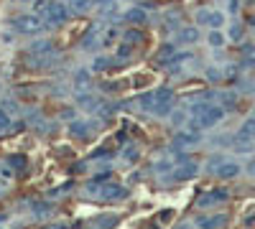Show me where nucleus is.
<instances>
[{"instance_id": "1", "label": "nucleus", "mask_w": 255, "mask_h": 229, "mask_svg": "<svg viewBox=\"0 0 255 229\" xmlns=\"http://www.w3.org/2000/svg\"><path fill=\"white\" fill-rule=\"evenodd\" d=\"M87 196H95L100 201H117V198H125L128 196V189L120 186V183H92L87 189Z\"/></svg>"}, {"instance_id": "2", "label": "nucleus", "mask_w": 255, "mask_h": 229, "mask_svg": "<svg viewBox=\"0 0 255 229\" xmlns=\"http://www.w3.org/2000/svg\"><path fill=\"white\" fill-rule=\"evenodd\" d=\"M10 26H13V31H16V33H23V36H34V33H38V31L43 28L41 15H36V13L16 15V18L10 21Z\"/></svg>"}, {"instance_id": "3", "label": "nucleus", "mask_w": 255, "mask_h": 229, "mask_svg": "<svg viewBox=\"0 0 255 229\" xmlns=\"http://www.w3.org/2000/svg\"><path fill=\"white\" fill-rule=\"evenodd\" d=\"M222 117H224V107L222 104H209L204 112L197 115V120L191 122V128H204V130L207 128H215Z\"/></svg>"}, {"instance_id": "4", "label": "nucleus", "mask_w": 255, "mask_h": 229, "mask_svg": "<svg viewBox=\"0 0 255 229\" xmlns=\"http://www.w3.org/2000/svg\"><path fill=\"white\" fill-rule=\"evenodd\" d=\"M67 18H69V8L64 5V3H51V8H49V13L43 15V26H62V23H67Z\"/></svg>"}, {"instance_id": "5", "label": "nucleus", "mask_w": 255, "mask_h": 229, "mask_svg": "<svg viewBox=\"0 0 255 229\" xmlns=\"http://www.w3.org/2000/svg\"><path fill=\"white\" fill-rule=\"evenodd\" d=\"M219 201H227V191H224V189H215V191L199 196L197 206H199V209H207V206H215V204H219Z\"/></svg>"}, {"instance_id": "6", "label": "nucleus", "mask_w": 255, "mask_h": 229, "mask_svg": "<svg viewBox=\"0 0 255 229\" xmlns=\"http://www.w3.org/2000/svg\"><path fill=\"white\" fill-rule=\"evenodd\" d=\"M174 56H176V46L174 43H163L158 54L153 56V64L156 66H166V64H174Z\"/></svg>"}, {"instance_id": "7", "label": "nucleus", "mask_w": 255, "mask_h": 229, "mask_svg": "<svg viewBox=\"0 0 255 229\" xmlns=\"http://www.w3.org/2000/svg\"><path fill=\"white\" fill-rule=\"evenodd\" d=\"M240 163H235V161H227V163H222L219 168H217V176L222 178V181H230V178H237L240 176Z\"/></svg>"}, {"instance_id": "8", "label": "nucleus", "mask_w": 255, "mask_h": 229, "mask_svg": "<svg viewBox=\"0 0 255 229\" xmlns=\"http://www.w3.org/2000/svg\"><path fill=\"white\" fill-rule=\"evenodd\" d=\"M230 219H227V214H212V217H197V224L199 227H207V229H212V227H224Z\"/></svg>"}, {"instance_id": "9", "label": "nucleus", "mask_w": 255, "mask_h": 229, "mask_svg": "<svg viewBox=\"0 0 255 229\" xmlns=\"http://www.w3.org/2000/svg\"><path fill=\"white\" fill-rule=\"evenodd\" d=\"M197 173H199V165H194V163H182V165L174 171V178H176V181H189V178H194Z\"/></svg>"}, {"instance_id": "10", "label": "nucleus", "mask_w": 255, "mask_h": 229, "mask_svg": "<svg viewBox=\"0 0 255 229\" xmlns=\"http://www.w3.org/2000/svg\"><path fill=\"white\" fill-rule=\"evenodd\" d=\"M51 51H54V43L49 38H41V41L28 46V54H34V56H49Z\"/></svg>"}, {"instance_id": "11", "label": "nucleus", "mask_w": 255, "mask_h": 229, "mask_svg": "<svg viewBox=\"0 0 255 229\" xmlns=\"http://www.w3.org/2000/svg\"><path fill=\"white\" fill-rule=\"evenodd\" d=\"M176 41L179 43H194V41H199V28H194V26L182 28V31H179V36H176Z\"/></svg>"}, {"instance_id": "12", "label": "nucleus", "mask_w": 255, "mask_h": 229, "mask_svg": "<svg viewBox=\"0 0 255 229\" xmlns=\"http://www.w3.org/2000/svg\"><path fill=\"white\" fill-rule=\"evenodd\" d=\"M237 137H245V140H255V117H248L243 125H240Z\"/></svg>"}, {"instance_id": "13", "label": "nucleus", "mask_w": 255, "mask_h": 229, "mask_svg": "<svg viewBox=\"0 0 255 229\" xmlns=\"http://www.w3.org/2000/svg\"><path fill=\"white\" fill-rule=\"evenodd\" d=\"M146 18H148L146 10H143V8H138V5H136V8H130V10L125 13V21H128V23H136V26H138V23H146Z\"/></svg>"}, {"instance_id": "14", "label": "nucleus", "mask_w": 255, "mask_h": 229, "mask_svg": "<svg viewBox=\"0 0 255 229\" xmlns=\"http://www.w3.org/2000/svg\"><path fill=\"white\" fill-rule=\"evenodd\" d=\"M171 99H174V92L169 87H161L156 92V104H171Z\"/></svg>"}, {"instance_id": "15", "label": "nucleus", "mask_w": 255, "mask_h": 229, "mask_svg": "<svg viewBox=\"0 0 255 229\" xmlns=\"http://www.w3.org/2000/svg\"><path fill=\"white\" fill-rule=\"evenodd\" d=\"M143 38H146V36L141 33L138 28H128L125 33H123V41H128V43H133V46H136V43H141Z\"/></svg>"}, {"instance_id": "16", "label": "nucleus", "mask_w": 255, "mask_h": 229, "mask_svg": "<svg viewBox=\"0 0 255 229\" xmlns=\"http://www.w3.org/2000/svg\"><path fill=\"white\" fill-rule=\"evenodd\" d=\"M209 28H222L224 26V15L219 10H209V21H207Z\"/></svg>"}, {"instance_id": "17", "label": "nucleus", "mask_w": 255, "mask_h": 229, "mask_svg": "<svg viewBox=\"0 0 255 229\" xmlns=\"http://www.w3.org/2000/svg\"><path fill=\"white\" fill-rule=\"evenodd\" d=\"M117 59H110V56H100V59H95V64H92V69L95 71H105V69H110L112 64H115Z\"/></svg>"}, {"instance_id": "18", "label": "nucleus", "mask_w": 255, "mask_h": 229, "mask_svg": "<svg viewBox=\"0 0 255 229\" xmlns=\"http://www.w3.org/2000/svg\"><path fill=\"white\" fill-rule=\"evenodd\" d=\"M209 46H212V49H222L224 46V36L219 33V28H212V33H209Z\"/></svg>"}, {"instance_id": "19", "label": "nucleus", "mask_w": 255, "mask_h": 229, "mask_svg": "<svg viewBox=\"0 0 255 229\" xmlns=\"http://www.w3.org/2000/svg\"><path fill=\"white\" fill-rule=\"evenodd\" d=\"M95 224L97 227H112V224H117V217L115 214H102V217L95 219Z\"/></svg>"}, {"instance_id": "20", "label": "nucleus", "mask_w": 255, "mask_h": 229, "mask_svg": "<svg viewBox=\"0 0 255 229\" xmlns=\"http://www.w3.org/2000/svg\"><path fill=\"white\" fill-rule=\"evenodd\" d=\"M176 143H199V132H179Z\"/></svg>"}, {"instance_id": "21", "label": "nucleus", "mask_w": 255, "mask_h": 229, "mask_svg": "<svg viewBox=\"0 0 255 229\" xmlns=\"http://www.w3.org/2000/svg\"><path fill=\"white\" fill-rule=\"evenodd\" d=\"M49 8H51L49 0H36V3H34V13H36V15H41V18L49 13Z\"/></svg>"}, {"instance_id": "22", "label": "nucleus", "mask_w": 255, "mask_h": 229, "mask_svg": "<svg viewBox=\"0 0 255 229\" xmlns=\"http://www.w3.org/2000/svg\"><path fill=\"white\" fill-rule=\"evenodd\" d=\"M8 163H10L13 171H23V168H26V156H10Z\"/></svg>"}, {"instance_id": "23", "label": "nucleus", "mask_w": 255, "mask_h": 229, "mask_svg": "<svg viewBox=\"0 0 255 229\" xmlns=\"http://www.w3.org/2000/svg\"><path fill=\"white\" fill-rule=\"evenodd\" d=\"M235 95H232V92H230V95H219V104L224 107V110H235Z\"/></svg>"}, {"instance_id": "24", "label": "nucleus", "mask_w": 255, "mask_h": 229, "mask_svg": "<svg viewBox=\"0 0 255 229\" xmlns=\"http://www.w3.org/2000/svg\"><path fill=\"white\" fill-rule=\"evenodd\" d=\"M130 54H133V43H128V41H125V43H120V46H117V59H128Z\"/></svg>"}, {"instance_id": "25", "label": "nucleus", "mask_w": 255, "mask_h": 229, "mask_svg": "<svg viewBox=\"0 0 255 229\" xmlns=\"http://www.w3.org/2000/svg\"><path fill=\"white\" fill-rule=\"evenodd\" d=\"M117 38V28H110L108 33L102 36V46H112V41Z\"/></svg>"}, {"instance_id": "26", "label": "nucleus", "mask_w": 255, "mask_h": 229, "mask_svg": "<svg viewBox=\"0 0 255 229\" xmlns=\"http://www.w3.org/2000/svg\"><path fill=\"white\" fill-rule=\"evenodd\" d=\"M230 38H232V41H240V38H243V26H240V23H232V28H230Z\"/></svg>"}, {"instance_id": "27", "label": "nucleus", "mask_w": 255, "mask_h": 229, "mask_svg": "<svg viewBox=\"0 0 255 229\" xmlns=\"http://www.w3.org/2000/svg\"><path fill=\"white\" fill-rule=\"evenodd\" d=\"M72 135H79V137H84L87 135V130H84V122H72Z\"/></svg>"}, {"instance_id": "28", "label": "nucleus", "mask_w": 255, "mask_h": 229, "mask_svg": "<svg viewBox=\"0 0 255 229\" xmlns=\"http://www.w3.org/2000/svg\"><path fill=\"white\" fill-rule=\"evenodd\" d=\"M207 21H209V10L202 8V10L197 13V23H204V26H207Z\"/></svg>"}, {"instance_id": "29", "label": "nucleus", "mask_w": 255, "mask_h": 229, "mask_svg": "<svg viewBox=\"0 0 255 229\" xmlns=\"http://www.w3.org/2000/svg\"><path fill=\"white\" fill-rule=\"evenodd\" d=\"M8 125H10V117H8L3 110H0V130H5Z\"/></svg>"}, {"instance_id": "30", "label": "nucleus", "mask_w": 255, "mask_h": 229, "mask_svg": "<svg viewBox=\"0 0 255 229\" xmlns=\"http://www.w3.org/2000/svg\"><path fill=\"white\" fill-rule=\"evenodd\" d=\"M207 76H209V82H217L219 79V71L217 69H207Z\"/></svg>"}, {"instance_id": "31", "label": "nucleus", "mask_w": 255, "mask_h": 229, "mask_svg": "<svg viewBox=\"0 0 255 229\" xmlns=\"http://www.w3.org/2000/svg\"><path fill=\"white\" fill-rule=\"evenodd\" d=\"M227 8H230V13L235 15V13L240 10V0H230V5H227Z\"/></svg>"}, {"instance_id": "32", "label": "nucleus", "mask_w": 255, "mask_h": 229, "mask_svg": "<svg viewBox=\"0 0 255 229\" xmlns=\"http://www.w3.org/2000/svg\"><path fill=\"white\" fill-rule=\"evenodd\" d=\"M171 217H174V211H163V214H161V222H169Z\"/></svg>"}, {"instance_id": "33", "label": "nucleus", "mask_w": 255, "mask_h": 229, "mask_svg": "<svg viewBox=\"0 0 255 229\" xmlns=\"http://www.w3.org/2000/svg\"><path fill=\"white\" fill-rule=\"evenodd\" d=\"M248 173H250V176H255V158L248 163Z\"/></svg>"}]
</instances>
